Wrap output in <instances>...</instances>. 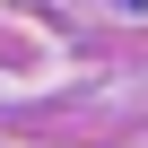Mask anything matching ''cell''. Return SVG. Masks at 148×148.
<instances>
[]
</instances>
